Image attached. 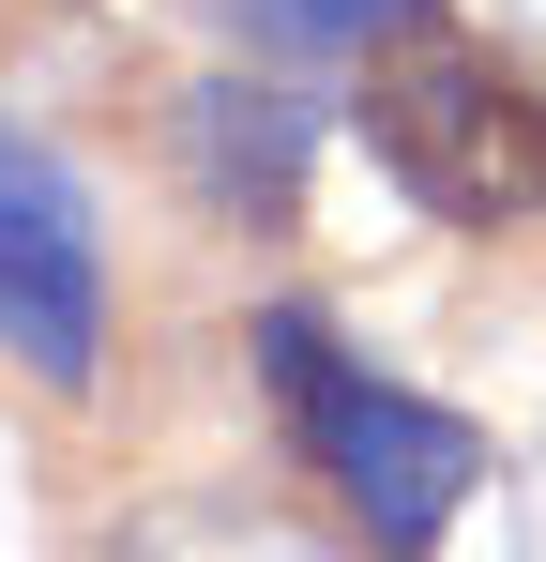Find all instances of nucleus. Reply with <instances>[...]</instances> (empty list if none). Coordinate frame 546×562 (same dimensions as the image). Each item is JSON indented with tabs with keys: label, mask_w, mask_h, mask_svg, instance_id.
I'll return each mask as SVG.
<instances>
[{
	"label": "nucleus",
	"mask_w": 546,
	"mask_h": 562,
	"mask_svg": "<svg viewBox=\"0 0 546 562\" xmlns=\"http://www.w3.org/2000/svg\"><path fill=\"white\" fill-rule=\"evenodd\" d=\"M259 366H273V411H288V457L364 517V548H379V562H425L455 532V502L486 486V426L441 411V395H395L379 366H350L304 304L259 319Z\"/></svg>",
	"instance_id": "1"
},
{
	"label": "nucleus",
	"mask_w": 546,
	"mask_h": 562,
	"mask_svg": "<svg viewBox=\"0 0 546 562\" xmlns=\"http://www.w3.org/2000/svg\"><path fill=\"white\" fill-rule=\"evenodd\" d=\"M364 153L441 228H546V77L470 31H395L364 61Z\"/></svg>",
	"instance_id": "2"
},
{
	"label": "nucleus",
	"mask_w": 546,
	"mask_h": 562,
	"mask_svg": "<svg viewBox=\"0 0 546 562\" xmlns=\"http://www.w3.org/2000/svg\"><path fill=\"white\" fill-rule=\"evenodd\" d=\"M0 366H31L46 395H91V366H106L91 198L61 183V153L15 137V122H0Z\"/></svg>",
	"instance_id": "3"
},
{
	"label": "nucleus",
	"mask_w": 546,
	"mask_h": 562,
	"mask_svg": "<svg viewBox=\"0 0 546 562\" xmlns=\"http://www.w3.org/2000/svg\"><path fill=\"white\" fill-rule=\"evenodd\" d=\"M91 562H334L288 502H243V486H197V502H137Z\"/></svg>",
	"instance_id": "4"
},
{
	"label": "nucleus",
	"mask_w": 546,
	"mask_h": 562,
	"mask_svg": "<svg viewBox=\"0 0 546 562\" xmlns=\"http://www.w3.org/2000/svg\"><path fill=\"white\" fill-rule=\"evenodd\" d=\"M182 122H197V168H213V198L288 213V168H304V106H288V92H197Z\"/></svg>",
	"instance_id": "5"
},
{
	"label": "nucleus",
	"mask_w": 546,
	"mask_h": 562,
	"mask_svg": "<svg viewBox=\"0 0 546 562\" xmlns=\"http://www.w3.org/2000/svg\"><path fill=\"white\" fill-rule=\"evenodd\" d=\"M243 46L273 61H364V46H395V31H425V0H213Z\"/></svg>",
	"instance_id": "6"
}]
</instances>
